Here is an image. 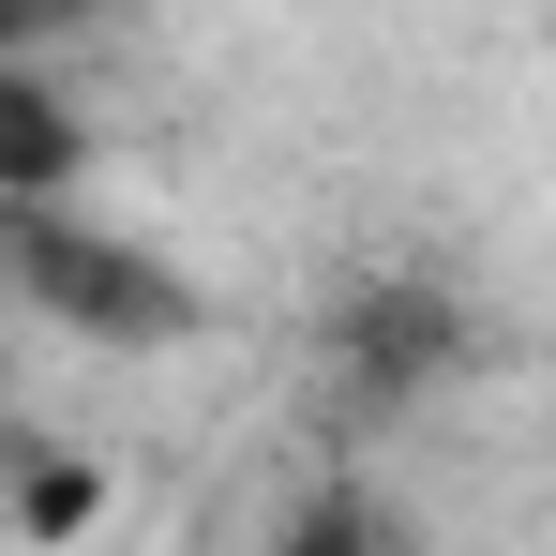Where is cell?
<instances>
[{"instance_id": "6da1fadb", "label": "cell", "mask_w": 556, "mask_h": 556, "mask_svg": "<svg viewBox=\"0 0 556 556\" xmlns=\"http://www.w3.org/2000/svg\"><path fill=\"white\" fill-rule=\"evenodd\" d=\"M0 286H15L46 331H91V346H181V331H195V286L166 271L136 226L76 211V195L0 211Z\"/></svg>"}, {"instance_id": "5b68a950", "label": "cell", "mask_w": 556, "mask_h": 556, "mask_svg": "<svg viewBox=\"0 0 556 556\" xmlns=\"http://www.w3.org/2000/svg\"><path fill=\"white\" fill-rule=\"evenodd\" d=\"M0 527H15V452H0Z\"/></svg>"}, {"instance_id": "7a4b0ae2", "label": "cell", "mask_w": 556, "mask_h": 556, "mask_svg": "<svg viewBox=\"0 0 556 556\" xmlns=\"http://www.w3.org/2000/svg\"><path fill=\"white\" fill-rule=\"evenodd\" d=\"M46 195H91V121L30 46H0V211H46Z\"/></svg>"}, {"instance_id": "3957f363", "label": "cell", "mask_w": 556, "mask_h": 556, "mask_svg": "<svg viewBox=\"0 0 556 556\" xmlns=\"http://www.w3.org/2000/svg\"><path fill=\"white\" fill-rule=\"evenodd\" d=\"M271 556H391V527H376V496L331 481V496H301V511L271 527Z\"/></svg>"}, {"instance_id": "277c9868", "label": "cell", "mask_w": 556, "mask_h": 556, "mask_svg": "<svg viewBox=\"0 0 556 556\" xmlns=\"http://www.w3.org/2000/svg\"><path fill=\"white\" fill-rule=\"evenodd\" d=\"M76 15H105V0H0V46H46V30H76Z\"/></svg>"}]
</instances>
